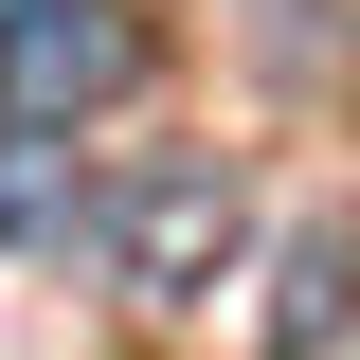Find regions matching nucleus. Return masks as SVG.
<instances>
[{
  "instance_id": "20e7f679",
  "label": "nucleus",
  "mask_w": 360,
  "mask_h": 360,
  "mask_svg": "<svg viewBox=\"0 0 360 360\" xmlns=\"http://www.w3.org/2000/svg\"><path fill=\"white\" fill-rule=\"evenodd\" d=\"M0 180H18V162H0Z\"/></svg>"
},
{
  "instance_id": "f03ea898",
  "label": "nucleus",
  "mask_w": 360,
  "mask_h": 360,
  "mask_svg": "<svg viewBox=\"0 0 360 360\" xmlns=\"http://www.w3.org/2000/svg\"><path fill=\"white\" fill-rule=\"evenodd\" d=\"M234 234H252L234 162H144L127 198H108V288H127V307H198L234 270Z\"/></svg>"
},
{
  "instance_id": "7ed1b4c3",
  "label": "nucleus",
  "mask_w": 360,
  "mask_h": 360,
  "mask_svg": "<svg viewBox=\"0 0 360 360\" xmlns=\"http://www.w3.org/2000/svg\"><path fill=\"white\" fill-rule=\"evenodd\" d=\"M342 307H360V234L307 217L288 234V307H270V360H342Z\"/></svg>"
},
{
  "instance_id": "f257e3e1",
  "label": "nucleus",
  "mask_w": 360,
  "mask_h": 360,
  "mask_svg": "<svg viewBox=\"0 0 360 360\" xmlns=\"http://www.w3.org/2000/svg\"><path fill=\"white\" fill-rule=\"evenodd\" d=\"M144 90V18L127 0H0V127H90Z\"/></svg>"
}]
</instances>
